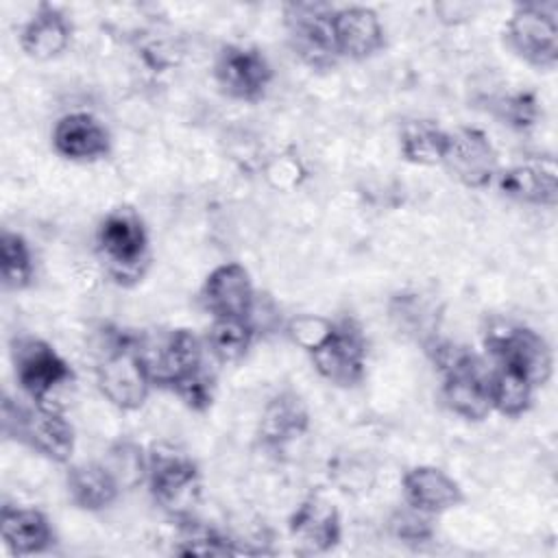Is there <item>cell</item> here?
<instances>
[{
	"instance_id": "6da1fadb",
	"label": "cell",
	"mask_w": 558,
	"mask_h": 558,
	"mask_svg": "<svg viewBox=\"0 0 558 558\" xmlns=\"http://www.w3.org/2000/svg\"><path fill=\"white\" fill-rule=\"evenodd\" d=\"M96 384L100 395L124 412L144 405L153 379L142 353L140 333L120 327H102L98 331Z\"/></svg>"
},
{
	"instance_id": "7a4b0ae2",
	"label": "cell",
	"mask_w": 558,
	"mask_h": 558,
	"mask_svg": "<svg viewBox=\"0 0 558 558\" xmlns=\"http://www.w3.org/2000/svg\"><path fill=\"white\" fill-rule=\"evenodd\" d=\"M425 351L442 377L445 405L464 421H484L493 412L490 366L471 349L449 340L434 338L425 344Z\"/></svg>"
},
{
	"instance_id": "3957f363",
	"label": "cell",
	"mask_w": 558,
	"mask_h": 558,
	"mask_svg": "<svg viewBox=\"0 0 558 558\" xmlns=\"http://www.w3.org/2000/svg\"><path fill=\"white\" fill-rule=\"evenodd\" d=\"M96 255L118 286L131 288L144 279L150 244L146 225L133 207L120 205L105 214L96 229Z\"/></svg>"
},
{
	"instance_id": "277c9868",
	"label": "cell",
	"mask_w": 558,
	"mask_h": 558,
	"mask_svg": "<svg viewBox=\"0 0 558 558\" xmlns=\"http://www.w3.org/2000/svg\"><path fill=\"white\" fill-rule=\"evenodd\" d=\"M0 423L7 438L26 445L50 462L65 464L74 453V427L59 408L41 405L35 401L22 403L4 395Z\"/></svg>"
},
{
	"instance_id": "5b68a950",
	"label": "cell",
	"mask_w": 558,
	"mask_h": 558,
	"mask_svg": "<svg viewBox=\"0 0 558 558\" xmlns=\"http://www.w3.org/2000/svg\"><path fill=\"white\" fill-rule=\"evenodd\" d=\"M11 362L15 381L28 401L52 405L59 390L74 384L76 375L57 349L37 336H15L11 340Z\"/></svg>"
},
{
	"instance_id": "8992f818",
	"label": "cell",
	"mask_w": 558,
	"mask_h": 558,
	"mask_svg": "<svg viewBox=\"0 0 558 558\" xmlns=\"http://www.w3.org/2000/svg\"><path fill=\"white\" fill-rule=\"evenodd\" d=\"M148 490L155 504L179 521H190L201 499V471L196 462L172 449L155 447L148 451Z\"/></svg>"
},
{
	"instance_id": "52a82bcc",
	"label": "cell",
	"mask_w": 558,
	"mask_h": 558,
	"mask_svg": "<svg viewBox=\"0 0 558 558\" xmlns=\"http://www.w3.org/2000/svg\"><path fill=\"white\" fill-rule=\"evenodd\" d=\"M506 46L536 70L558 63V2H519L506 22Z\"/></svg>"
},
{
	"instance_id": "ba28073f",
	"label": "cell",
	"mask_w": 558,
	"mask_h": 558,
	"mask_svg": "<svg viewBox=\"0 0 558 558\" xmlns=\"http://www.w3.org/2000/svg\"><path fill=\"white\" fill-rule=\"evenodd\" d=\"M484 349L493 364L514 368L534 388L545 386L554 373V355L547 340L525 325L504 320L488 325Z\"/></svg>"
},
{
	"instance_id": "9c48e42d",
	"label": "cell",
	"mask_w": 558,
	"mask_h": 558,
	"mask_svg": "<svg viewBox=\"0 0 558 558\" xmlns=\"http://www.w3.org/2000/svg\"><path fill=\"white\" fill-rule=\"evenodd\" d=\"M281 11L292 54L312 70H331L340 59L331 31L336 7L329 2L296 0L283 4Z\"/></svg>"
},
{
	"instance_id": "30bf717a",
	"label": "cell",
	"mask_w": 558,
	"mask_h": 558,
	"mask_svg": "<svg viewBox=\"0 0 558 558\" xmlns=\"http://www.w3.org/2000/svg\"><path fill=\"white\" fill-rule=\"evenodd\" d=\"M368 342L362 325L353 316L333 318L329 336L310 353L323 379L338 388H353L366 375Z\"/></svg>"
},
{
	"instance_id": "8fae6325",
	"label": "cell",
	"mask_w": 558,
	"mask_h": 558,
	"mask_svg": "<svg viewBox=\"0 0 558 558\" xmlns=\"http://www.w3.org/2000/svg\"><path fill=\"white\" fill-rule=\"evenodd\" d=\"M214 81L231 100L257 102L272 83V68L259 48L225 44L214 59Z\"/></svg>"
},
{
	"instance_id": "7c38bea8",
	"label": "cell",
	"mask_w": 558,
	"mask_h": 558,
	"mask_svg": "<svg viewBox=\"0 0 558 558\" xmlns=\"http://www.w3.org/2000/svg\"><path fill=\"white\" fill-rule=\"evenodd\" d=\"M440 166L464 187H486L497 177V150L488 135L475 126L447 131Z\"/></svg>"
},
{
	"instance_id": "4fadbf2b",
	"label": "cell",
	"mask_w": 558,
	"mask_h": 558,
	"mask_svg": "<svg viewBox=\"0 0 558 558\" xmlns=\"http://www.w3.org/2000/svg\"><path fill=\"white\" fill-rule=\"evenodd\" d=\"M201 303L211 318H253L255 288L248 270L238 262L216 266L205 277Z\"/></svg>"
},
{
	"instance_id": "5bb4252c",
	"label": "cell",
	"mask_w": 558,
	"mask_h": 558,
	"mask_svg": "<svg viewBox=\"0 0 558 558\" xmlns=\"http://www.w3.org/2000/svg\"><path fill=\"white\" fill-rule=\"evenodd\" d=\"M288 532L299 554H327L342 538V519L331 501L307 497L292 510Z\"/></svg>"
},
{
	"instance_id": "9a60e30c",
	"label": "cell",
	"mask_w": 558,
	"mask_h": 558,
	"mask_svg": "<svg viewBox=\"0 0 558 558\" xmlns=\"http://www.w3.org/2000/svg\"><path fill=\"white\" fill-rule=\"evenodd\" d=\"M333 44L340 59L364 61L386 46V28L371 7H336L331 17Z\"/></svg>"
},
{
	"instance_id": "2e32d148",
	"label": "cell",
	"mask_w": 558,
	"mask_h": 558,
	"mask_svg": "<svg viewBox=\"0 0 558 558\" xmlns=\"http://www.w3.org/2000/svg\"><path fill=\"white\" fill-rule=\"evenodd\" d=\"M52 148L68 161H98L111 153L109 129L87 111H72L61 116L52 126Z\"/></svg>"
},
{
	"instance_id": "e0dca14e",
	"label": "cell",
	"mask_w": 558,
	"mask_h": 558,
	"mask_svg": "<svg viewBox=\"0 0 558 558\" xmlns=\"http://www.w3.org/2000/svg\"><path fill=\"white\" fill-rule=\"evenodd\" d=\"M401 493L405 504L434 517L464 501L462 486L447 471L432 464L408 469L401 477Z\"/></svg>"
},
{
	"instance_id": "ac0fdd59",
	"label": "cell",
	"mask_w": 558,
	"mask_h": 558,
	"mask_svg": "<svg viewBox=\"0 0 558 558\" xmlns=\"http://www.w3.org/2000/svg\"><path fill=\"white\" fill-rule=\"evenodd\" d=\"M17 39L26 57L50 61L68 50L72 41V24L59 7L41 2L20 28Z\"/></svg>"
},
{
	"instance_id": "d6986e66",
	"label": "cell",
	"mask_w": 558,
	"mask_h": 558,
	"mask_svg": "<svg viewBox=\"0 0 558 558\" xmlns=\"http://www.w3.org/2000/svg\"><path fill=\"white\" fill-rule=\"evenodd\" d=\"M497 190L519 203L554 207L558 201V172L554 159L519 163L497 172Z\"/></svg>"
},
{
	"instance_id": "ffe728a7",
	"label": "cell",
	"mask_w": 558,
	"mask_h": 558,
	"mask_svg": "<svg viewBox=\"0 0 558 558\" xmlns=\"http://www.w3.org/2000/svg\"><path fill=\"white\" fill-rule=\"evenodd\" d=\"M310 429V412L303 397L294 390H281L268 399L262 410L257 436L266 447L281 449Z\"/></svg>"
},
{
	"instance_id": "44dd1931",
	"label": "cell",
	"mask_w": 558,
	"mask_h": 558,
	"mask_svg": "<svg viewBox=\"0 0 558 558\" xmlns=\"http://www.w3.org/2000/svg\"><path fill=\"white\" fill-rule=\"evenodd\" d=\"M0 534L7 549L15 556L44 554L54 545L50 519L39 508L4 504L0 510Z\"/></svg>"
},
{
	"instance_id": "7402d4cb",
	"label": "cell",
	"mask_w": 558,
	"mask_h": 558,
	"mask_svg": "<svg viewBox=\"0 0 558 558\" xmlns=\"http://www.w3.org/2000/svg\"><path fill=\"white\" fill-rule=\"evenodd\" d=\"M65 490L76 508L98 512L109 508L122 488L102 462H81L68 469Z\"/></svg>"
},
{
	"instance_id": "603a6c76",
	"label": "cell",
	"mask_w": 558,
	"mask_h": 558,
	"mask_svg": "<svg viewBox=\"0 0 558 558\" xmlns=\"http://www.w3.org/2000/svg\"><path fill=\"white\" fill-rule=\"evenodd\" d=\"M255 338L253 318H211V325L203 338L209 357L218 364L240 362Z\"/></svg>"
},
{
	"instance_id": "cb8c5ba5",
	"label": "cell",
	"mask_w": 558,
	"mask_h": 558,
	"mask_svg": "<svg viewBox=\"0 0 558 558\" xmlns=\"http://www.w3.org/2000/svg\"><path fill=\"white\" fill-rule=\"evenodd\" d=\"M390 320L395 327L423 347L436 338V307L418 292H399L390 301Z\"/></svg>"
},
{
	"instance_id": "d4e9b609",
	"label": "cell",
	"mask_w": 558,
	"mask_h": 558,
	"mask_svg": "<svg viewBox=\"0 0 558 558\" xmlns=\"http://www.w3.org/2000/svg\"><path fill=\"white\" fill-rule=\"evenodd\" d=\"M447 131L434 120H410L401 126L399 153L414 166H438L445 153Z\"/></svg>"
},
{
	"instance_id": "484cf974",
	"label": "cell",
	"mask_w": 558,
	"mask_h": 558,
	"mask_svg": "<svg viewBox=\"0 0 558 558\" xmlns=\"http://www.w3.org/2000/svg\"><path fill=\"white\" fill-rule=\"evenodd\" d=\"M534 386L514 368L490 362V399L493 410L501 416L517 418L532 408Z\"/></svg>"
},
{
	"instance_id": "4316f807",
	"label": "cell",
	"mask_w": 558,
	"mask_h": 558,
	"mask_svg": "<svg viewBox=\"0 0 558 558\" xmlns=\"http://www.w3.org/2000/svg\"><path fill=\"white\" fill-rule=\"evenodd\" d=\"M35 277V262L26 238L17 231L2 229L0 233V279L9 292L26 290Z\"/></svg>"
},
{
	"instance_id": "83f0119b",
	"label": "cell",
	"mask_w": 558,
	"mask_h": 558,
	"mask_svg": "<svg viewBox=\"0 0 558 558\" xmlns=\"http://www.w3.org/2000/svg\"><path fill=\"white\" fill-rule=\"evenodd\" d=\"M102 464L109 469L122 490L135 488L146 480L148 453L142 449V445L124 438L109 447Z\"/></svg>"
},
{
	"instance_id": "f1b7e54d",
	"label": "cell",
	"mask_w": 558,
	"mask_h": 558,
	"mask_svg": "<svg viewBox=\"0 0 558 558\" xmlns=\"http://www.w3.org/2000/svg\"><path fill=\"white\" fill-rule=\"evenodd\" d=\"M490 113L514 131H527L538 122L541 105L534 92L519 89L490 100Z\"/></svg>"
},
{
	"instance_id": "f546056e",
	"label": "cell",
	"mask_w": 558,
	"mask_h": 558,
	"mask_svg": "<svg viewBox=\"0 0 558 558\" xmlns=\"http://www.w3.org/2000/svg\"><path fill=\"white\" fill-rule=\"evenodd\" d=\"M190 523V521H187ZM174 554L179 556H238V554H248L244 547H238L235 541L229 536L198 527V525H187L183 538L174 547Z\"/></svg>"
},
{
	"instance_id": "4dcf8cb0",
	"label": "cell",
	"mask_w": 558,
	"mask_h": 558,
	"mask_svg": "<svg viewBox=\"0 0 558 558\" xmlns=\"http://www.w3.org/2000/svg\"><path fill=\"white\" fill-rule=\"evenodd\" d=\"M388 532L392 538L405 545H423L434 538V514H427L410 504L397 508L388 519Z\"/></svg>"
},
{
	"instance_id": "1f68e13d",
	"label": "cell",
	"mask_w": 558,
	"mask_h": 558,
	"mask_svg": "<svg viewBox=\"0 0 558 558\" xmlns=\"http://www.w3.org/2000/svg\"><path fill=\"white\" fill-rule=\"evenodd\" d=\"M331 327H333V318L316 316V314H299L288 320L286 333L294 344L312 353L329 336Z\"/></svg>"
}]
</instances>
